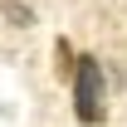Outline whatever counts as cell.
Segmentation results:
<instances>
[{
	"instance_id": "obj_1",
	"label": "cell",
	"mask_w": 127,
	"mask_h": 127,
	"mask_svg": "<svg viewBox=\"0 0 127 127\" xmlns=\"http://www.w3.org/2000/svg\"><path fill=\"white\" fill-rule=\"evenodd\" d=\"M68 83H73V112H78V122L98 127L108 117V73H103V59H93V54L73 59Z\"/></svg>"
},
{
	"instance_id": "obj_2",
	"label": "cell",
	"mask_w": 127,
	"mask_h": 127,
	"mask_svg": "<svg viewBox=\"0 0 127 127\" xmlns=\"http://www.w3.org/2000/svg\"><path fill=\"white\" fill-rule=\"evenodd\" d=\"M5 20H15L20 30H25V25H34V10L25 5V0H5Z\"/></svg>"
}]
</instances>
